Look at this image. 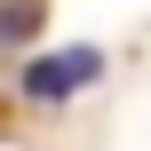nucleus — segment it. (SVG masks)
<instances>
[{
    "instance_id": "f257e3e1",
    "label": "nucleus",
    "mask_w": 151,
    "mask_h": 151,
    "mask_svg": "<svg viewBox=\"0 0 151 151\" xmlns=\"http://www.w3.org/2000/svg\"><path fill=\"white\" fill-rule=\"evenodd\" d=\"M88 80H104V56H96V48H64V56H40V64L24 72V96H32V104H64V96H80Z\"/></svg>"
},
{
    "instance_id": "f03ea898",
    "label": "nucleus",
    "mask_w": 151,
    "mask_h": 151,
    "mask_svg": "<svg viewBox=\"0 0 151 151\" xmlns=\"http://www.w3.org/2000/svg\"><path fill=\"white\" fill-rule=\"evenodd\" d=\"M32 24H40V0H8L0 8V40H24Z\"/></svg>"
}]
</instances>
